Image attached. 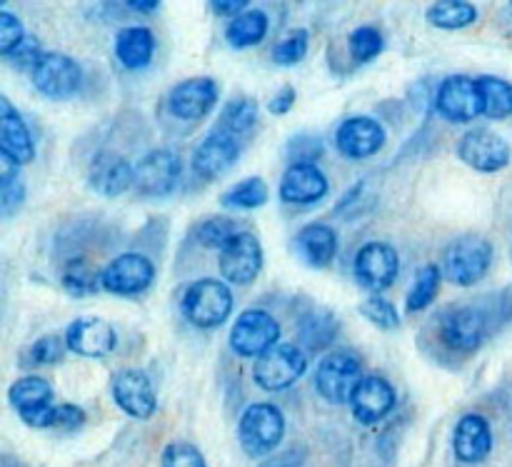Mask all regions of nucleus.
Returning a JSON list of instances; mask_svg holds the SVG:
<instances>
[{
	"instance_id": "obj_1",
	"label": "nucleus",
	"mask_w": 512,
	"mask_h": 467,
	"mask_svg": "<svg viewBox=\"0 0 512 467\" xmlns=\"http://www.w3.org/2000/svg\"><path fill=\"white\" fill-rule=\"evenodd\" d=\"M493 258L495 248L485 235L465 233L445 245L443 258H440V268H443V275L453 285L473 288V285H478L480 280L490 273Z\"/></svg>"
},
{
	"instance_id": "obj_2",
	"label": "nucleus",
	"mask_w": 512,
	"mask_h": 467,
	"mask_svg": "<svg viewBox=\"0 0 512 467\" xmlns=\"http://www.w3.org/2000/svg\"><path fill=\"white\" fill-rule=\"evenodd\" d=\"M185 320L198 330H215L228 323L233 315L235 298L233 290L225 280L218 278H200L185 288L183 300H180Z\"/></svg>"
},
{
	"instance_id": "obj_3",
	"label": "nucleus",
	"mask_w": 512,
	"mask_h": 467,
	"mask_svg": "<svg viewBox=\"0 0 512 467\" xmlns=\"http://www.w3.org/2000/svg\"><path fill=\"white\" fill-rule=\"evenodd\" d=\"M285 438V415L273 403H253L243 410L238 423V443L245 455L268 458Z\"/></svg>"
},
{
	"instance_id": "obj_4",
	"label": "nucleus",
	"mask_w": 512,
	"mask_h": 467,
	"mask_svg": "<svg viewBox=\"0 0 512 467\" xmlns=\"http://www.w3.org/2000/svg\"><path fill=\"white\" fill-rule=\"evenodd\" d=\"M363 378V363L358 355L353 350H335L315 368V390L328 405H350Z\"/></svg>"
},
{
	"instance_id": "obj_5",
	"label": "nucleus",
	"mask_w": 512,
	"mask_h": 467,
	"mask_svg": "<svg viewBox=\"0 0 512 467\" xmlns=\"http://www.w3.org/2000/svg\"><path fill=\"white\" fill-rule=\"evenodd\" d=\"M280 330L278 318L263 308H248L233 320L230 328L228 345L238 358H253L258 360L275 345H280Z\"/></svg>"
},
{
	"instance_id": "obj_6",
	"label": "nucleus",
	"mask_w": 512,
	"mask_h": 467,
	"mask_svg": "<svg viewBox=\"0 0 512 467\" xmlns=\"http://www.w3.org/2000/svg\"><path fill=\"white\" fill-rule=\"evenodd\" d=\"M308 373V355L300 345L280 343L253 363V378L265 393H283Z\"/></svg>"
},
{
	"instance_id": "obj_7",
	"label": "nucleus",
	"mask_w": 512,
	"mask_h": 467,
	"mask_svg": "<svg viewBox=\"0 0 512 467\" xmlns=\"http://www.w3.org/2000/svg\"><path fill=\"white\" fill-rule=\"evenodd\" d=\"M488 338V318L473 305H453L438 315V340L448 350L470 355L483 348Z\"/></svg>"
},
{
	"instance_id": "obj_8",
	"label": "nucleus",
	"mask_w": 512,
	"mask_h": 467,
	"mask_svg": "<svg viewBox=\"0 0 512 467\" xmlns=\"http://www.w3.org/2000/svg\"><path fill=\"white\" fill-rule=\"evenodd\" d=\"M455 153H458L460 163H465L470 170H475V173L485 175L505 170L512 158V148L508 140L490 128L465 130V133L460 135Z\"/></svg>"
},
{
	"instance_id": "obj_9",
	"label": "nucleus",
	"mask_w": 512,
	"mask_h": 467,
	"mask_svg": "<svg viewBox=\"0 0 512 467\" xmlns=\"http://www.w3.org/2000/svg\"><path fill=\"white\" fill-rule=\"evenodd\" d=\"M30 83L43 98L68 100L83 88V68L73 55L48 50L30 73Z\"/></svg>"
},
{
	"instance_id": "obj_10",
	"label": "nucleus",
	"mask_w": 512,
	"mask_h": 467,
	"mask_svg": "<svg viewBox=\"0 0 512 467\" xmlns=\"http://www.w3.org/2000/svg\"><path fill=\"white\" fill-rule=\"evenodd\" d=\"M155 280V263L143 253H120L100 270V288L118 298L143 295Z\"/></svg>"
},
{
	"instance_id": "obj_11",
	"label": "nucleus",
	"mask_w": 512,
	"mask_h": 467,
	"mask_svg": "<svg viewBox=\"0 0 512 467\" xmlns=\"http://www.w3.org/2000/svg\"><path fill=\"white\" fill-rule=\"evenodd\" d=\"M435 113L453 125H468L483 115L478 80L470 75H448L435 90Z\"/></svg>"
},
{
	"instance_id": "obj_12",
	"label": "nucleus",
	"mask_w": 512,
	"mask_h": 467,
	"mask_svg": "<svg viewBox=\"0 0 512 467\" xmlns=\"http://www.w3.org/2000/svg\"><path fill=\"white\" fill-rule=\"evenodd\" d=\"M400 273V258L398 250L385 240H370L363 248L355 253L353 260V275L355 283L360 288L370 290V293L380 295L398 280Z\"/></svg>"
},
{
	"instance_id": "obj_13",
	"label": "nucleus",
	"mask_w": 512,
	"mask_h": 467,
	"mask_svg": "<svg viewBox=\"0 0 512 467\" xmlns=\"http://www.w3.org/2000/svg\"><path fill=\"white\" fill-rule=\"evenodd\" d=\"M263 243L255 233L250 230H240L223 250H220L218 268H220V280H225L228 285H253L258 280L260 270H263Z\"/></svg>"
},
{
	"instance_id": "obj_14",
	"label": "nucleus",
	"mask_w": 512,
	"mask_h": 467,
	"mask_svg": "<svg viewBox=\"0 0 512 467\" xmlns=\"http://www.w3.org/2000/svg\"><path fill=\"white\" fill-rule=\"evenodd\" d=\"M183 178V163L170 148H155L135 165V193L140 198H168Z\"/></svg>"
},
{
	"instance_id": "obj_15",
	"label": "nucleus",
	"mask_w": 512,
	"mask_h": 467,
	"mask_svg": "<svg viewBox=\"0 0 512 467\" xmlns=\"http://www.w3.org/2000/svg\"><path fill=\"white\" fill-rule=\"evenodd\" d=\"M220 103V85L208 75H195V78L180 80L168 93V113L185 123H198L208 118Z\"/></svg>"
},
{
	"instance_id": "obj_16",
	"label": "nucleus",
	"mask_w": 512,
	"mask_h": 467,
	"mask_svg": "<svg viewBox=\"0 0 512 467\" xmlns=\"http://www.w3.org/2000/svg\"><path fill=\"white\" fill-rule=\"evenodd\" d=\"M8 403L28 428L50 430L53 425V385L40 375H25L8 388Z\"/></svg>"
},
{
	"instance_id": "obj_17",
	"label": "nucleus",
	"mask_w": 512,
	"mask_h": 467,
	"mask_svg": "<svg viewBox=\"0 0 512 467\" xmlns=\"http://www.w3.org/2000/svg\"><path fill=\"white\" fill-rule=\"evenodd\" d=\"M383 123L370 115H350L335 128V148L348 160H368L385 148Z\"/></svg>"
},
{
	"instance_id": "obj_18",
	"label": "nucleus",
	"mask_w": 512,
	"mask_h": 467,
	"mask_svg": "<svg viewBox=\"0 0 512 467\" xmlns=\"http://www.w3.org/2000/svg\"><path fill=\"white\" fill-rule=\"evenodd\" d=\"M115 405L135 420H150L158 413V395L148 375L138 368H123L110 380Z\"/></svg>"
},
{
	"instance_id": "obj_19",
	"label": "nucleus",
	"mask_w": 512,
	"mask_h": 467,
	"mask_svg": "<svg viewBox=\"0 0 512 467\" xmlns=\"http://www.w3.org/2000/svg\"><path fill=\"white\" fill-rule=\"evenodd\" d=\"M330 180L315 163H290L280 178L278 195L285 205L310 208L328 198Z\"/></svg>"
},
{
	"instance_id": "obj_20",
	"label": "nucleus",
	"mask_w": 512,
	"mask_h": 467,
	"mask_svg": "<svg viewBox=\"0 0 512 467\" xmlns=\"http://www.w3.org/2000/svg\"><path fill=\"white\" fill-rule=\"evenodd\" d=\"M63 335L70 353L80 355V358H108V355L118 348V333H115V328L108 320L98 318V315L75 318L73 323L65 328Z\"/></svg>"
},
{
	"instance_id": "obj_21",
	"label": "nucleus",
	"mask_w": 512,
	"mask_h": 467,
	"mask_svg": "<svg viewBox=\"0 0 512 467\" xmlns=\"http://www.w3.org/2000/svg\"><path fill=\"white\" fill-rule=\"evenodd\" d=\"M240 158V140L235 135L225 133L215 125L193 150V173L200 180H218L220 175L228 173Z\"/></svg>"
},
{
	"instance_id": "obj_22",
	"label": "nucleus",
	"mask_w": 512,
	"mask_h": 467,
	"mask_svg": "<svg viewBox=\"0 0 512 467\" xmlns=\"http://www.w3.org/2000/svg\"><path fill=\"white\" fill-rule=\"evenodd\" d=\"M0 160L15 168H23L35 160L33 130L5 95L0 98Z\"/></svg>"
},
{
	"instance_id": "obj_23",
	"label": "nucleus",
	"mask_w": 512,
	"mask_h": 467,
	"mask_svg": "<svg viewBox=\"0 0 512 467\" xmlns=\"http://www.w3.org/2000/svg\"><path fill=\"white\" fill-rule=\"evenodd\" d=\"M398 405V393H395L393 383L383 375L373 373L365 375L360 380L358 390L353 393L350 400V410H353V418L360 425H378L388 418L390 413Z\"/></svg>"
},
{
	"instance_id": "obj_24",
	"label": "nucleus",
	"mask_w": 512,
	"mask_h": 467,
	"mask_svg": "<svg viewBox=\"0 0 512 467\" xmlns=\"http://www.w3.org/2000/svg\"><path fill=\"white\" fill-rule=\"evenodd\" d=\"M88 183L103 198H120L135 188V168L115 150H98L88 165Z\"/></svg>"
},
{
	"instance_id": "obj_25",
	"label": "nucleus",
	"mask_w": 512,
	"mask_h": 467,
	"mask_svg": "<svg viewBox=\"0 0 512 467\" xmlns=\"http://www.w3.org/2000/svg\"><path fill=\"white\" fill-rule=\"evenodd\" d=\"M453 453L463 465H480L493 453V428L480 413H468L453 428Z\"/></svg>"
},
{
	"instance_id": "obj_26",
	"label": "nucleus",
	"mask_w": 512,
	"mask_h": 467,
	"mask_svg": "<svg viewBox=\"0 0 512 467\" xmlns=\"http://www.w3.org/2000/svg\"><path fill=\"white\" fill-rule=\"evenodd\" d=\"M155 50H158V40H155L153 30L145 25H128L115 35L113 53L125 70H133V73L145 70L153 63Z\"/></svg>"
},
{
	"instance_id": "obj_27",
	"label": "nucleus",
	"mask_w": 512,
	"mask_h": 467,
	"mask_svg": "<svg viewBox=\"0 0 512 467\" xmlns=\"http://www.w3.org/2000/svg\"><path fill=\"white\" fill-rule=\"evenodd\" d=\"M295 245H298V253L310 268H328L335 260L340 248V238L335 233L333 225L328 223H308L300 228V233L295 235Z\"/></svg>"
},
{
	"instance_id": "obj_28",
	"label": "nucleus",
	"mask_w": 512,
	"mask_h": 467,
	"mask_svg": "<svg viewBox=\"0 0 512 467\" xmlns=\"http://www.w3.org/2000/svg\"><path fill=\"white\" fill-rule=\"evenodd\" d=\"M270 33V18L265 10L250 8L225 25V43L235 50H248L263 43Z\"/></svg>"
},
{
	"instance_id": "obj_29",
	"label": "nucleus",
	"mask_w": 512,
	"mask_h": 467,
	"mask_svg": "<svg viewBox=\"0 0 512 467\" xmlns=\"http://www.w3.org/2000/svg\"><path fill=\"white\" fill-rule=\"evenodd\" d=\"M478 18V8L470 0H438L425 10V20L438 30H465Z\"/></svg>"
},
{
	"instance_id": "obj_30",
	"label": "nucleus",
	"mask_w": 512,
	"mask_h": 467,
	"mask_svg": "<svg viewBox=\"0 0 512 467\" xmlns=\"http://www.w3.org/2000/svg\"><path fill=\"white\" fill-rule=\"evenodd\" d=\"M260 120V110L258 103L248 95H238V98L228 100L220 110V118H218V128L225 130V133L235 135L238 140L248 138L250 133L255 130Z\"/></svg>"
},
{
	"instance_id": "obj_31",
	"label": "nucleus",
	"mask_w": 512,
	"mask_h": 467,
	"mask_svg": "<svg viewBox=\"0 0 512 467\" xmlns=\"http://www.w3.org/2000/svg\"><path fill=\"white\" fill-rule=\"evenodd\" d=\"M443 268L438 263H428L415 273L413 283H410L408 295H405V308L408 313H423L438 298L440 288H443Z\"/></svg>"
},
{
	"instance_id": "obj_32",
	"label": "nucleus",
	"mask_w": 512,
	"mask_h": 467,
	"mask_svg": "<svg viewBox=\"0 0 512 467\" xmlns=\"http://www.w3.org/2000/svg\"><path fill=\"white\" fill-rule=\"evenodd\" d=\"M340 333V323L335 320L333 313H325V310H315V313L305 315L298 325V338L303 343L305 350L310 353H320V350L328 348Z\"/></svg>"
},
{
	"instance_id": "obj_33",
	"label": "nucleus",
	"mask_w": 512,
	"mask_h": 467,
	"mask_svg": "<svg viewBox=\"0 0 512 467\" xmlns=\"http://www.w3.org/2000/svg\"><path fill=\"white\" fill-rule=\"evenodd\" d=\"M478 90L483 103V118L505 120L512 115V83L498 75H480Z\"/></svg>"
},
{
	"instance_id": "obj_34",
	"label": "nucleus",
	"mask_w": 512,
	"mask_h": 467,
	"mask_svg": "<svg viewBox=\"0 0 512 467\" xmlns=\"http://www.w3.org/2000/svg\"><path fill=\"white\" fill-rule=\"evenodd\" d=\"M60 283H63V290L73 298H88V295H95L100 288V270L90 263L88 258H70L68 263L63 265V273H60Z\"/></svg>"
},
{
	"instance_id": "obj_35",
	"label": "nucleus",
	"mask_w": 512,
	"mask_h": 467,
	"mask_svg": "<svg viewBox=\"0 0 512 467\" xmlns=\"http://www.w3.org/2000/svg\"><path fill=\"white\" fill-rule=\"evenodd\" d=\"M270 190L268 183L258 175L240 180V183L230 185L223 195H220V205L228 210H258L268 203Z\"/></svg>"
},
{
	"instance_id": "obj_36",
	"label": "nucleus",
	"mask_w": 512,
	"mask_h": 467,
	"mask_svg": "<svg viewBox=\"0 0 512 467\" xmlns=\"http://www.w3.org/2000/svg\"><path fill=\"white\" fill-rule=\"evenodd\" d=\"M25 195H28V188H25L20 168L3 160V168H0V213L5 218L18 213L25 203Z\"/></svg>"
},
{
	"instance_id": "obj_37",
	"label": "nucleus",
	"mask_w": 512,
	"mask_h": 467,
	"mask_svg": "<svg viewBox=\"0 0 512 467\" xmlns=\"http://www.w3.org/2000/svg\"><path fill=\"white\" fill-rule=\"evenodd\" d=\"M385 50V38L375 25H360L348 35V53L358 65L373 63Z\"/></svg>"
},
{
	"instance_id": "obj_38",
	"label": "nucleus",
	"mask_w": 512,
	"mask_h": 467,
	"mask_svg": "<svg viewBox=\"0 0 512 467\" xmlns=\"http://www.w3.org/2000/svg\"><path fill=\"white\" fill-rule=\"evenodd\" d=\"M238 233L240 228L235 220L225 218V215H213V218H205L203 223L195 228V240H198L203 248L218 250L220 253V250H223Z\"/></svg>"
},
{
	"instance_id": "obj_39",
	"label": "nucleus",
	"mask_w": 512,
	"mask_h": 467,
	"mask_svg": "<svg viewBox=\"0 0 512 467\" xmlns=\"http://www.w3.org/2000/svg\"><path fill=\"white\" fill-rule=\"evenodd\" d=\"M308 50L310 33L305 28H295L273 45V53L270 55H273V63L280 65V68H293V65H300L308 58Z\"/></svg>"
},
{
	"instance_id": "obj_40",
	"label": "nucleus",
	"mask_w": 512,
	"mask_h": 467,
	"mask_svg": "<svg viewBox=\"0 0 512 467\" xmlns=\"http://www.w3.org/2000/svg\"><path fill=\"white\" fill-rule=\"evenodd\" d=\"M358 310L370 325H375V328L380 330H398L400 323H403L398 308H395L388 298H380V295H370V298H365L363 303L358 305Z\"/></svg>"
},
{
	"instance_id": "obj_41",
	"label": "nucleus",
	"mask_w": 512,
	"mask_h": 467,
	"mask_svg": "<svg viewBox=\"0 0 512 467\" xmlns=\"http://www.w3.org/2000/svg\"><path fill=\"white\" fill-rule=\"evenodd\" d=\"M65 353H70L68 345H65V335H43L28 350L33 365H58L65 358Z\"/></svg>"
},
{
	"instance_id": "obj_42",
	"label": "nucleus",
	"mask_w": 512,
	"mask_h": 467,
	"mask_svg": "<svg viewBox=\"0 0 512 467\" xmlns=\"http://www.w3.org/2000/svg\"><path fill=\"white\" fill-rule=\"evenodd\" d=\"M160 465L163 467H208L205 465L203 453H200L193 443H185V440H175V443L165 445Z\"/></svg>"
},
{
	"instance_id": "obj_43",
	"label": "nucleus",
	"mask_w": 512,
	"mask_h": 467,
	"mask_svg": "<svg viewBox=\"0 0 512 467\" xmlns=\"http://www.w3.org/2000/svg\"><path fill=\"white\" fill-rule=\"evenodd\" d=\"M28 38V33H25L23 23H20V18L15 13H10V10H0V55L3 58H8L10 53H13L15 48H18L23 40Z\"/></svg>"
},
{
	"instance_id": "obj_44",
	"label": "nucleus",
	"mask_w": 512,
	"mask_h": 467,
	"mask_svg": "<svg viewBox=\"0 0 512 467\" xmlns=\"http://www.w3.org/2000/svg\"><path fill=\"white\" fill-rule=\"evenodd\" d=\"M45 53H48V50H43V45L38 43V38L28 35V38H25L23 43H20L5 60H8L15 70H28V73H33L35 65L40 63V58H43Z\"/></svg>"
},
{
	"instance_id": "obj_45",
	"label": "nucleus",
	"mask_w": 512,
	"mask_h": 467,
	"mask_svg": "<svg viewBox=\"0 0 512 467\" xmlns=\"http://www.w3.org/2000/svg\"><path fill=\"white\" fill-rule=\"evenodd\" d=\"M85 410L80 405L73 403H63V405H55L53 410V425L50 430H60V433H75L85 425Z\"/></svg>"
},
{
	"instance_id": "obj_46",
	"label": "nucleus",
	"mask_w": 512,
	"mask_h": 467,
	"mask_svg": "<svg viewBox=\"0 0 512 467\" xmlns=\"http://www.w3.org/2000/svg\"><path fill=\"white\" fill-rule=\"evenodd\" d=\"M293 163H315L323 155V140L315 135H295L288 145Z\"/></svg>"
},
{
	"instance_id": "obj_47",
	"label": "nucleus",
	"mask_w": 512,
	"mask_h": 467,
	"mask_svg": "<svg viewBox=\"0 0 512 467\" xmlns=\"http://www.w3.org/2000/svg\"><path fill=\"white\" fill-rule=\"evenodd\" d=\"M295 100H298V90L293 85H283L273 98L268 100V113L270 115H288L295 108Z\"/></svg>"
},
{
	"instance_id": "obj_48",
	"label": "nucleus",
	"mask_w": 512,
	"mask_h": 467,
	"mask_svg": "<svg viewBox=\"0 0 512 467\" xmlns=\"http://www.w3.org/2000/svg\"><path fill=\"white\" fill-rule=\"evenodd\" d=\"M210 10H213L218 18H228L235 20L238 15H243L245 10H250V3H245V0H215V3H210Z\"/></svg>"
},
{
	"instance_id": "obj_49",
	"label": "nucleus",
	"mask_w": 512,
	"mask_h": 467,
	"mask_svg": "<svg viewBox=\"0 0 512 467\" xmlns=\"http://www.w3.org/2000/svg\"><path fill=\"white\" fill-rule=\"evenodd\" d=\"M123 5L128 10H133V13H140V15H153L160 10L158 0H128V3H123Z\"/></svg>"
},
{
	"instance_id": "obj_50",
	"label": "nucleus",
	"mask_w": 512,
	"mask_h": 467,
	"mask_svg": "<svg viewBox=\"0 0 512 467\" xmlns=\"http://www.w3.org/2000/svg\"><path fill=\"white\" fill-rule=\"evenodd\" d=\"M260 467H295L290 463L288 458H275V460H268V463H263Z\"/></svg>"
}]
</instances>
